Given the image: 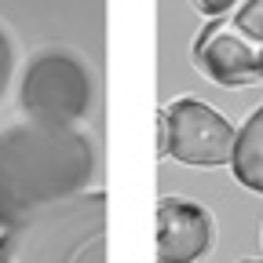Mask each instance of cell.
Wrapping results in <instances>:
<instances>
[{
	"label": "cell",
	"mask_w": 263,
	"mask_h": 263,
	"mask_svg": "<svg viewBox=\"0 0 263 263\" xmlns=\"http://www.w3.org/2000/svg\"><path fill=\"white\" fill-rule=\"evenodd\" d=\"M99 154L81 124L15 121L0 128V230L91 190Z\"/></svg>",
	"instance_id": "6da1fadb"
},
{
	"label": "cell",
	"mask_w": 263,
	"mask_h": 263,
	"mask_svg": "<svg viewBox=\"0 0 263 263\" xmlns=\"http://www.w3.org/2000/svg\"><path fill=\"white\" fill-rule=\"evenodd\" d=\"M0 263H106V194L91 186L4 227Z\"/></svg>",
	"instance_id": "7a4b0ae2"
},
{
	"label": "cell",
	"mask_w": 263,
	"mask_h": 263,
	"mask_svg": "<svg viewBox=\"0 0 263 263\" xmlns=\"http://www.w3.org/2000/svg\"><path fill=\"white\" fill-rule=\"evenodd\" d=\"M15 99L22 117L81 124L95 106V73L81 51L48 44L26 59Z\"/></svg>",
	"instance_id": "3957f363"
},
{
	"label": "cell",
	"mask_w": 263,
	"mask_h": 263,
	"mask_svg": "<svg viewBox=\"0 0 263 263\" xmlns=\"http://www.w3.org/2000/svg\"><path fill=\"white\" fill-rule=\"evenodd\" d=\"M190 62L219 88L263 84V0H238L209 18L190 44Z\"/></svg>",
	"instance_id": "277c9868"
},
{
	"label": "cell",
	"mask_w": 263,
	"mask_h": 263,
	"mask_svg": "<svg viewBox=\"0 0 263 263\" xmlns=\"http://www.w3.org/2000/svg\"><path fill=\"white\" fill-rule=\"evenodd\" d=\"M238 128L216 106L179 95L157 110V157H172L190 168H223L230 164Z\"/></svg>",
	"instance_id": "5b68a950"
},
{
	"label": "cell",
	"mask_w": 263,
	"mask_h": 263,
	"mask_svg": "<svg viewBox=\"0 0 263 263\" xmlns=\"http://www.w3.org/2000/svg\"><path fill=\"white\" fill-rule=\"evenodd\" d=\"M216 249V216L190 197L157 201V263H197Z\"/></svg>",
	"instance_id": "8992f818"
},
{
	"label": "cell",
	"mask_w": 263,
	"mask_h": 263,
	"mask_svg": "<svg viewBox=\"0 0 263 263\" xmlns=\"http://www.w3.org/2000/svg\"><path fill=\"white\" fill-rule=\"evenodd\" d=\"M227 168L238 179V186H245L252 194H263V103L241 121Z\"/></svg>",
	"instance_id": "52a82bcc"
},
{
	"label": "cell",
	"mask_w": 263,
	"mask_h": 263,
	"mask_svg": "<svg viewBox=\"0 0 263 263\" xmlns=\"http://www.w3.org/2000/svg\"><path fill=\"white\" fill-rule=\"evenodd\" d=\"M15 70H18V48H15L11 29L0 22V103L8 99V91L15 84Z\"/></svg>",
	"instance_id": "ba28073f"
},
{
	"label": "cell",
	"mask_w": 263,
	"mask_h": 263,
	"mask_svg": "<svg viewBox=\"0 0 263 263\" xmlns=\"http://www.w3.org/2000/svg\"><path fill=\"white\" fill-rule=\"evenodd\" d=\"M238 0H190V8L197 11V15H205V18H216V15H223V11H230Z\"/></svg>",
	"instance_id": "9c48e42d"
},
{
	"label": "cell",
	"mask_w": 263,
	"mask_h": 263,
	"mask_svg": "<svg viewBox=\"0 0 263 263\" xmlns=\"http://www.w3.org/2000/svg\"><path fill=\"white\" fill-rule=\"evenodd\" d=\"M241 263H263V259H241Z\"/></svg>",
	"instance_id": "30bf717a"
},
{
	"label": "cell",
	"mask_w": 263,
	"mask_h": 263,
	"mask_svg": "<svg viewBox=\"0 0 263 263\" xmlns=\"http://www.w3.org/2000/svg\"><path fill=\"white\" fill-rule=\"evenodd\" d=\"M259 245H263V227H259Z\"/></svg>",
	"instance_id": "8fae6325"
}]
</instances>
